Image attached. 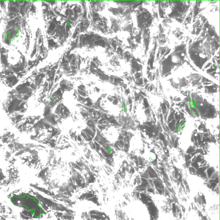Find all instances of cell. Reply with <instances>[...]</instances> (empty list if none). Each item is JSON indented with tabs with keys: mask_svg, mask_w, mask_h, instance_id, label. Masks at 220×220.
Returning a JSON list of instances; mask_svg holds the SVG:
<instances>
[{
	"mask_svg": "<svg viewBox=\"0 0 220 220\" xmlns=\"http://www.w3.org/2000/svg\"><path fill=\"white\" fill-rule=\"evenodd\" d=\"M70 25V21H68V22H67V23H66V26L69 27Z\"/></svg>",
	"mask_w": 220,
	"mask_h": 220,
	"instance_id": "1",
	"label": "cell"
}]
</instances>
